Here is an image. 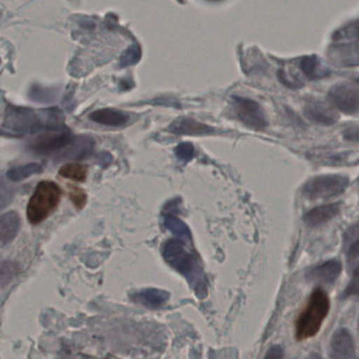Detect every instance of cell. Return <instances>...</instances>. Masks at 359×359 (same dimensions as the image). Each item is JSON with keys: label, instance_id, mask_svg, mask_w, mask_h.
Returning a JSON list of instances; mask_svg holds the SVG:
<instances>
[{"label": "cell", "instance_id": "obj_22", "mask_svg": "<svg viewBox=\"0 0 359 359\" xmlns=\"http://www.w3.org/2000/svg\"><path fill=\"white\" fill-rule=\"evenodd\" d=\"M346 254H348L350 266L354 269V274H357L358 268V228L352 226L346 234Z\"/></svg>", "mask_w": 359, "mask_h": 359}, {"label": "cell", "instance_id": "obj_24", "mask_svg": "<svg viewBox=\"0 0 359 359\" xmlns=\"http://www.w3.org/2000/svg\"><path fill=\"white\" fill-rule=\"evenodd\" d=\"M60 175L64 178L74 180V182H83L87 180V167L81 163H67L64 167L60 168Z\"/></svg>", "mask_w": 359, "mask_h": 359}, {"label": "cell", "instance_id": "obj_7", "mask_svg": "<svg viewBox=\"0 0 359 359\" xmlns=\"http://www.w3.org/2000/svg\"><path fill=\"white\" fill-rule=\"evenodd\" d=\"M333 106L346 114H356L359 109V90L356 83H336L329 92Z\"/></svg>", "mask_w": 359, "mask_h": 359}, {"label": "cell", "instance_id": "obj_13", "mask_svg": "<svg viewBox=\"0 0 359 359\" xmlns=\"http://www.w3.org/2000/svg\"><path fill=\"white\" fill-rule=\"evenodd\" d=\"M169 298V292L154 287L140 290L131 295V299L134 302L149 309L161 308L167 304Z\"/></svg>", "mask_w": 359, "mask_h": 359}, {"label": "cell", "instance_id": "obj_1", "mask_svg": "<svg viewBox=\"0 0 359 359\" xmlns=\"http://www.w3.org/2000/svg\"><path fill=\"white\" fill-rule=\"evenodd\" d=\"M64 114L57 108L34 109L9 106L0 133L9 137H22L41 131H60Z\"/></svg>", "mask_w": 359, "mask_h": 359}, {"label": "cell", "instance_id": "obj_11", "mask_svg": "<svg viewBox=\"0 0 359 359\" xmlns=\"http://www.w3.org/2000/svg\"><path fill=\"white\" fill-rule=\"evenodd\" d=\"M74 138L71 133L62 132V133L55 134L53 136H46L33 142L30 146V150L36 154L48 155L53 152H58L66 147L72 144Z\"/></svg>", "mask_w": 359, "mask_h": 359}, {"label": "cell", "instance_id": "obj_12", "mask_svg": "<svg viewBox=\"0 0 359 359\" xmlns=\"http://www.w3.org/2000/svg\"><path fill=\"white\" fill-rule=\"evenodd\" d=\"M169 131L175 135L205 136L215 132L211 126L199 123L193 118H178L169 127Z\"/></svg>", "mask_w": 359, "mask_h": 359}, {"label": "cell", "instance_id": "obj_18", "mask_svg": "<svg viewBox=\"0 0 359 359\" xmlns=\"http://www.w3.org/2000/svg\"><path fill=\"white\" fill-rule=\"evenodd\" d=\"M300 70L306 79H323L330 74V69L323 64V60L317 56H306L300 60Z\"/></svg>", "mask_w": 359, "mask_h": 359}, {"label": "cell", "instance_id": "obj_15", "mask_svg": "<svg viewBox=\"0 0 359 359\" xmlns=\"http://www.w3.org/2000/svg\"><path fill=\"white\" fill-rule=\"evenodd\" d=\"M20 215L16 212L11 211L0 215V248L9 245L15 239L20 232Z\"/></svg>", "mask_w": 359, "mask_h": 359}, {"label": "cell", "instance_id": "obj_29", "mask_svg": "<svg viewBox=\"0 0 359 359\" xmlns=\"http://www.w3.org/2000/svg\"><path fill=\"white\" fill-rule=\"evenodd\" d=\"M175 154L182 161H190L194 157V147L190 142H182L176 148Z\"/></svg>", "mask_w": 359, "mask_h": 359}, {"label": "cell", "instance_id": "obj_10", "mask_svg": "<svg viewBox=\"0 0 359 359\" xmlns=\"http://www.w3.org/2000/svg\"><path fill=\"white\" fill-rule=\"evenodd\" d=\"M304 115L313 123L332 126L337 123L339 114L335 108L319 100H310L304 106Z\"/></svg>", "mask_w": 359, "mask_h": 359}, {"label": "cell", "instance_id": "obj_17", "mask_svg": "<svg viewBox=\"0 0 359 359\" xmlns=\"http://www.w3.org/2000/svg\"><path fill=\"white\" fill-rule=\"evenodd\" d=\"M90 119L100 125L108 127H121L129 121V116L121 111L114 109H100L90 114Z\"/></svg>", "mask_w": 359, "mask_h": 359}, {"label": "cell", "instance_id": "obj_26", "mask_svg": "<svg viewBox=\"0 0 359 359\" xmlns=\"http://www.w3.org/2000/svg\"><path fill=\"white\" fill-rule=\"evenodd\" d=\"M15 188L5 177H0V211L5 210L15 196Z\"/></svg>", "mask_w": 359, "mask_h": 359}, {"label": "cell", "instance_id": "obj_23", "mask_svg": "<svg viewBox=\"0 0 359 359\" xmlns=\"http://www.w3.org/2000/svg\"><path fill=\"white\" fill-rule=\"evenodd\" d=\"M43 172V167L39 163H28V165H20V167L12 168L8 171L7 176L12 182H22L30 176L39 174Z\"/></svg>", "mask_w": 359, "mask_h": 359}, {"label": "cell", "instance_id": "obj_31", "mask_svg": "<svg viewBox=\"0 0 359 359\" xmlns=\"http://www.w3.org/2000/svg\"><path fill=\"white\" fill-rule=\"evenodd\" d=\"M264 359H283V350L280 346H272L266 352Z\"/></svg>", "mask_w": 359, "mask_h": 359}, {"label": "cell", "instance_id": "obj_32", "mask_svg": "<svg viewBox=\"0 0 359 359\" xmlns=\"http://www.w3.org/2000/svg\"><path fill=\"white\" fill-rule=\"evenodd\" d=\"M344 137L346 140H351V142H357V138H358V133H357V128L355 127L354 129L352 130L348 129V131L346 132V135Z\"/></svg>", "mask_w": 359, "mask_h": 359}, {"label": "cell", "instance_id": "obj_8", "mask_svg": "<svg viewBox=\"0 0 359 359\" xmlns=\"http://www.w3.org/2000/svg\"><path fill=\"white\" fill-rule=\"evenodd\" d=\"M334 45L330 48L329 57L337 66H357L358 64V39L344 35L334 34Z\"/></svg>", "mask_w": 359, "mask_h": 359}, {"label": "cell", "instance_id": "obj_27", "mask_svg": "<svg viewBox=\"0 0 359 359\" xmlns=\"http://www.w3.org/2000/svg\"><path fill=\"white\" fill-rule=\"evenodd\" d=\"M142 57V50L140 46L133 45L123 53L121 60V67H129L135 65Z\"/></svg>", "mask_w": 359, "mask_h": 359}, {"label": "cell", "instance_id": "obj_28", "mask_svg": "<svg viewBox=\"0 0 359 359\" xmlns=\"http://www.w3.org/2000/svg\"><path fill=\"white\" fill-rule=\"evenodd\" d=\"M278 77L283 85L287 86V87L290 88H293V89H295V88L302 87V86L304 85V81H302V79H300V76L294 74V73L290 72V71H279Z\"/></svg>", "mask_w": 359, "mask_h": 359}, {"label": "cell", "instance_id": "obj_16", "mask_svg": "<svg viewBox=\"0 0 359 359\" xmlns=\"http://www.w3.org/2000/svg\"><path fill=\"white\" fill-rule=\"evenodd\" d=\"M340 211V205L338 203L320 205L311 210L304 215V220L306 226H318L320 224L330 222L332 218L335 217Z\"/></svg>", "mask_w": 359, "mask_h": 359}, {"label": "cell", "instance_id": "obj_21", "mask_svg": "<svg viewBox=\"0 0 359 359\" xmlns=\"http://www.w3.org/2000/svg\"><path fill=\"white\" fill-rule=\"evenodd\" d=\"M163 226L173 233L182 243H190L192 241V233L189 226L180 218L173 215H167L163 218Z\"/></svg>", "mask_w": 359, "mask_h": 359}, {"label": "cell", "instance_id": "obj_3", "mask_svg": "<svg viewBox=\"0 0 359 359\" xmlns=\"http://www.w3.org/2000/svg\"><path fill=\"white\" fill-rule=\"evenodd\" d=\"M330 311V299L323 289L314 290L306 302V308L296 321L295 335L297 340L314 337Z\"/></svg>", "mask_w": 359, "mask_h": 359}, {"label": "cell", "instance_id": "obj_14", "mask_svg": "<svg viewBox=\"0 0 359 359\" xmlns=\"http://www.w3.org/2000/svg\"><path fill=\"white\" fill-rule=\"evenodd\" d=\"M341 264L337 260H329L323 262L319 266L313 268L308 273L309 280L314 283H325V285H331L335 283L336 279L339 277L341 273Z\"/></svg>", "mask_w": 359, "mask_h": 359}, {"label": "cell", "instance_id": "obj_30", "mask_svg": "<svg viewBox=\"0 0 359 359\" xmlns=\"http://www.w3.org/2000/svg\"><path fill=\"white\" fill-rule=\"evenodd\" d=\"M71 201L76 205V208L81 209V208L85 207L86 203H87V195L81 189L74 188L71 192Z\"/></svg>", "mask_w": 359, "mask_h": 359}, {"label": "cell", "instance_id": "obj_2", "mask_svg": "<svg viewBox=\"0 0 359 359\" xmlns=\"http://www.w3.org/2000/svg\"><path fill=\"white\" fill-rule=\"evenodd\" d=\"M163 255L165 262L189 281L198 297L207 295V277L198 258L186 249L182 241L177 239L168 241L163 247Z\"/></svg>", "mask_w": 359, "mask_h": 359}, {"label": "cell", "instance_id": "obj_25", "mask_svg": "<svg viewBox=\"0 0 359 359\" xmlns=\"http://www.w3.org/2000/svg\"><path fill=\"white\" fill-rule=\"evenodd\" d=\"M20 268L18 264L9 260L0 262V287L9 285L18 275Z\"/></svg>", "mask_w": 359, "mask_h": 359}, {"label": "cell", "instance_id": "obj_4", "mask_svg": "<svg viewBox=\"0 0 359 359\" xmlns=\"http://www.w3.org/2000/svg\"><path fill=\"white\" fill-rule=\"evenodd\" d=\"M62 190L53 182H39L27 207V216L32 224H39L49 217L60 203Z\"/></svg>", "mask_w": 359, "mask_h": 359}, {"label": "cell", "instance_id": "obj_5", "mask_svg": "<svg viewBox=\"0 0 359 359\" xmlns=\"http://www.w3.org/2000/svg\"><path fill=\"white\" fill-rule=\"evenodd\" d=\"M348 178L339 174L316 176L306 182L302 193L309 199H327L339 196L348 187Z\"/></svg>", "mask_w": 359, "mask_h": 359}, {"label": "cell", "instance_id": "obj_19", "mask_svg": "<svg viewBox=\"0 0 359 359\" xmlns=\"http://www.w3.org/2000/svg\"><path fill=\"white\" fill-rule=\"evenodd\" d=\"M318 163H325V165H352L357 163L358 161V154L357 152H333V151H327V152H319L318 156L315 157Z\"/></svg>", "mask_w": 359, "mask_h": 359}, {"label": "cell", "instance_id": "obj_20", "mask_svg": "<svg viewBox=\"0 0 359 359\" xmlns=\"http://www.w3.org/2000/svg\"><path fill=\"white\" fill-rule=\"evenodd\" d=\"M94 142L89 137H79L76 142H72V147L64 153L60 159H83L89 156L93 151Z\"/></svg>", "mask_w": 359, "mask_h": 359}, {"label": "cell", "instance_id": "obj_9", "mask_svg": "<svg viewBox=\"0 0 359 359\" xmlns=\"http://www.w3.org/2000/svg\"><path fill=\"white\" fill-rule=\"evenodd\" d=\"M330 359H357L356 344L348 330L341 327L332 336Z\"/></svg>", "mask_w": 359, "mask_h": 359}, {"label": "cell", "instance_id": "obj_33", "mask_svg": "<svg viewBox=\"0 0 359 359\" xmlns=\"http://www.w3.org/2000/svg\"><path fill=\"white\" fill-rule=\"evenodd\" d=\"M310 359H323V358H321V356L319 354H313L312 356L310 357Z\"/></svg>", "mask_w": 359, "mask_h": 359}, {"label": "cell", "instance_id": "obj_6", "mask_svg": "<svg viewBox=\"0 0 359 359\" xmlns=\"http://www.w3.org/2000/svg\"><path fill=\"white\" fill-rule=\"evenodd\" d=\"M233 111L237 119L250 129L262 131L268 127V121H266L264 109L254 100L234 97L233 98Z\"/></svg>", "mask_w": 359, "mask_h": 359}]
</instances>
